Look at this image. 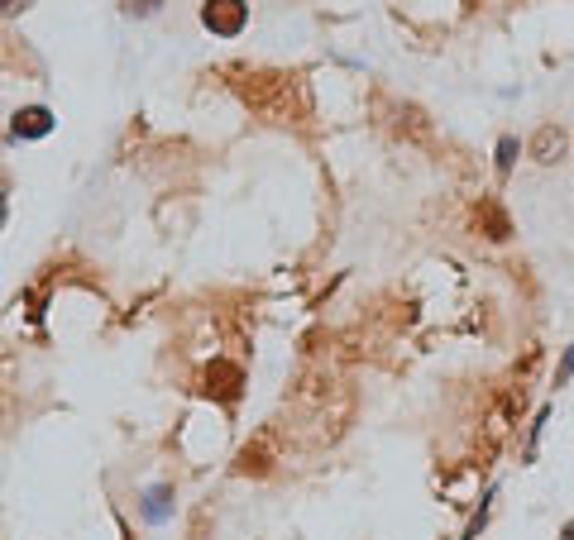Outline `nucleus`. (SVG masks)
<instances>
[{
    "instance_id": "f257e3e1",
    "label": "nucleus",
    "mask_w": 574,
    "mask_h": 540,
    "mask_svg": "<svg viewBox=\"0 0 574 540\" xmlns=\"http://www.w3.org/2000/svg\"><path fill=\"white\" fill-rule=\"evenodd\" d=\"M201 24L211 34H221V39H235V34H244V24H249V5L244 0H206L201 5Z\"/></svg>"
},
{
    "instance_id": "f8f14e48",
    "label": "nucleus",
    "mask_w": 574,
    "mask_h": 540,
    "mask_svg": "<svg viewBox=\"0 0 574 540\" xmlns=\"http://www.w3.org/2000/svg\"><path fill=\"white\" fill-rule=\"evenodd\" d=\"M560 540H574V521H570V526H565V531H560Z\"/></svg>"
},
{
    "instance_id": "20e7f679",
    "label": "nucleus",
    "mask_w": 574,
    "mask_h": 540,
    "mask_svg": "<svg viewBox=\"0 0 574 540\" xmlns=\"http://www.w3.org/2000/svg\"><path fill=\"white\" fill-rule=\"evenodd\" d=\"M531 153H536V163H555V158L565 153V130L541 125V130H536V139H531Z\"/></svg>"
},
{
    "instance_id": "9d476101",
    "label": "nucleus",
    "mask_w": 574,
    "mask_h": 540,
    "mask_svg": "<svg viewBox=\"0 0 574 540\" xmlns=\"http://www.w3.org/2000/svg\"><path fill=\"white\" fill-rule=\"evenodd\" d=\"M570 373H574V345L565 349V359H560V368H555V383H565Z\"/></svg>"
},
{
    "instance_id": "1a4fd4ad",
    "label": "nucleus",
    "mask_w": 574,
    "mask_h": 540,
    "mask_svg": "<svg viewBox=\"0 0 574 540\" xmlns=\"http://www.w3.org/2000/svg\"><path fill=\"white\" fill-rule=\"evenodd\" d=\"M512 163H517V139H503L498 144V173H512Z\"/></svg>"
},
{
    "instance_id": "f03ea898",
    "label": "nucleus",
    "mask_w": 574,
    "mask_h": 540,
    "mask_svg": "<svg viewBox=\"0 0 574 540\" xmlns=\"http://www.w3.org/2000/svg\"><path fill=\"white\" fill-rule=\"evenodd\" d=\"M53 110L48 106H24V110H15L10 115V134L15 139H44V134H53Z\"/></svg>"
},
{
    "instance_id": "423d86ee",
    "label": "nucleus",
    "mask_w": 574,
    "mask_h": 540,
    "mask_svg": "<svg viewBox=\"0 0 574 540\" xmlns=\"http://www.w3.org/2000/svg\"><path fill=\"white\" fill-rule=\"evenodd\" d=\"M264 459H268V450H264V445H254V450L240 454V469H244V474H264V469H268Z\"/></svg>"
},
{
    "instance_id": "6e6552de",
    "label": "nucleus",
    "mask_w": 574,
    "mask_h": 540,
    "mask_svg": "<svg viewBox=\"0 0 574 540\" xmlns=\"http://www.w3.org/2000/svg\"><path fill=\"white\" fill-rule=\"evenodd\" d=\"M484 220H488V230H493L488 239H508V220H503V211H498V206H484Z\"/></svg>"
},
{
    "instance_id": "39448f33",
    "label": "nucleus",
    "mask_w": 574,
    "mask_h": 540,
    "mask_svg": "<svg viewBox=\"0 0 574 540\" xmlns=\"http://www.w3.org/2000/svg\"><path fill=\"white\" fill-rule=\"evenodd\" d=\"M139 512H144V521H168L173 517V488H168V483H158V488H149V493H144V507H139Z\"/></svg>"
},
{
    "instance_id": "7ed1b4c3",
    "label": "nucleus",
    "mask_w": 574,
    "mask_h": 540,
    "mask_svg": "<svg viewBox=\"0 0 574 540\" xmlns=\"http://www.w3.org/2000/svg\"><path fill=\"white\" fill-rule=\"evenodd\" d=\"M206 397H221V402H235L240 397V383H244V373L235 364H225V359H216V364L206 368Z\"/></svg>"
},
{
    "instance_id": "9b49d317",
    "label": "nucleus",
    "mask_w": 574,
    "mask_h": 540,
    "mask_svg": "<svg viewBox=\"0 0 574 540\" xmlns=\"http://www.w3.org/2000/svg\"><path fill=\"white\" fill-rule=\"evenodd\" d=\"M5 216H10V206H5V192H0V225H5Z\"/></svg>"
},
{
    "instance_id": "0eeeda50",
    "label": "nucleus",
    "mask_w": 574,
    "mask_h": 540,
    "mask_svg": "<svg viewBox=\"0 0 574 540\" xmlns=\"http://www.w3.org/2000/svg\"><path fill=\"white\" fill-rule=\"evenodd\" d=\"M158 5H163V0H120V10H125V15H134V20H149Z\"/></svg>"
}]
</instances>
